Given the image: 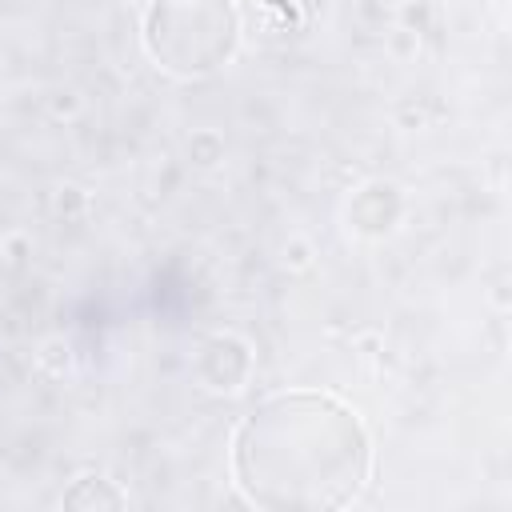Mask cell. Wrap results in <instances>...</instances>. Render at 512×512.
<instances>
[{"instance_id":"6da1fadb","label":"cell","mask_w":512,"mask_h":512,"mask_svg":"<svg viewBox=\"0 0 512 512\" xmlns=\"http://www.w3.org/2000/svg\"><path fill=\"white\" fill-rule=\"evenodd\" d=\"M232 480L268 512L348 508L372 480V436L332 392L292 388L260 400L232 436Z\"/></svg>"},{"instance_id":"7a4b0ae2","label":"cell","mask_w":512,"mask_h":512,"mask_svg":"<svg viewBox=\"0 0 512 512\" xmlns=\"http://www.w3.org/2000/svg\"><path fill=\"white\" fill-rule=\"evenodd\" d=\"M140 40L160 72L200 80L236 56L240 12L232 0H152Z\"/></svg>"},{"instance_id":"3957f363","label":"cell","mask_w":512,"mask_h":512,"mask_svg":"<svg viewBox=\"0 0 512 512\" xmlns=\"http://www.w3.org/2000/svg\"><path fill=\"white\" fill-rule=\"evenodd\" d=\"M64 504L68 508H120L124 504V492L112 480H104V476H80L64 492Z\"/></svg>"}]
</instances>
